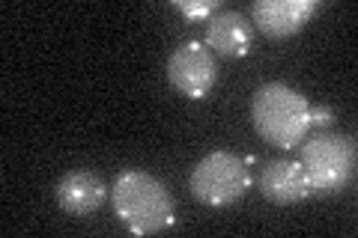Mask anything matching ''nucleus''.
I'll return each mask as SVG.
<instances>
[{"instance_id": "nucleus-7", "label": "nucleus", "mask_w": 358, "mask_h": 238, "mask_svg": "<svg viewBox=\"0 0 358 238\" xmlns=\"http://www.w3.org/2000/svg\"><path fill=\"white\" fill-rule=\"evenodd\" d=\"M54 200L66 214H75V218H84V214H93L105 206L108 200V185L90 170H72V173H63L54 185Z\"/></svg>"}, {"instance_id": "nucleus-6", "label": "nucleus", "mask_w": 358, "mask_h": 238, "mask_svg": "<svg viewBox=\"0 0 358 238\" xmlns=\"http://www.w3.org/2000/svg\"><path fill=\"white\" fill-rule=\"evenodd\" d=\"M317 9H320L317 0H257L251 15H254V24L266 36L284 39L305 27Z\"/></svg>"}, {"instance_id": "nucleus-1", "label": "nucleus", "mask_w": 358, "mask_h": 238, "mask_svg": "<svg viewBox=\"0 0 358 238\" xmlns=\"http://www.w3.org/2000/svg\"><path fill=\"white\" fill-rule=\"evenodd\" d=\"M110 206L134 235H152L173 223V197L150 173L126 170L110 188Z\"/></svg>"}, {"instance_id": "nucleus-4", "label": "nucleus", "mask_w": 358, "mask_h": 238, "mask_svg": "<svg viewBox=\"0 0 358 238\" xmlns=\"http://www.w3.org/2000/svg\"><path fill=\"white\" fill-rule=\"evenodd\" d=\"M251 185L245 161L233 152H209L192 173V194L206 206H230Z\"/></svg>"}, {"instance_id": "nucleus-2", "label": "nucleus", "mask_w": 358, "mask_h": 238, "mask_svg": "<svg viewBox=\"0 0 358 238\" xmlns=\"http://www.w3.org/2000/svg\"><path fill=\"white\" fill-rule=\"evenodd\" d=\"M251 122L260 137L281 149H293L308 137L310 105L287 84H263L251 98Z\"/></svg>"}, {"instance_id": "nucleus-5", "label": "nucleus", "mask_w": 358, "mask_h": 238, "mask_svg": "<svg viewBox=\"0 0 358 238\" xmlns=\"http://www.w3.org/2000/svg\"><path fill=\"white\" fill-rule=\"evenodd\" d=\"M218 66L215 57L203 42H185L171 54L167 60V77H171L173 89H179L188 98H203L209 96L212 84H215Z\"/></svg>"}, {"instance_id": "nucleus-8", "label": "nucleus", "mask_w": 358, "mask_h": 238, "mask_svg": "<svg viewBox=\"0 0 358 238\" xmlns=\"http://www.w3.org/2000/svg\"><path fill=\"white\" fill-rule=\"evenodd\" d=\"M260 194L268 202L278 206H289L313 194V188L308 182V173L299 161H268L260 173Z\"/></svg>"}, {"instance_id": "nucleus-10", "label": "nucleus", "mask_w": 358, "mask_h": 238, "mask_svg": "<svg viewBox=\"0 0 358 238\" xmlns=\"http://www.w3.org/2000/svg\"><path fill=\"white\" fill-rule=\"evenodd\" d=\"M173 6L185 18H206L209 21L218 13V0H197V3H192V0H173Z\"/></svg>"}, {"instance_id": "nucleus-9", "label": "nucleus", "mask_w": 358, "mask_h": 238, "mask_svg": "<svg viewBox=\"0 0 358 238\" xmlns=\"http://www.w3.org/2000/svg\"><path fill=\"white\" fill-rule=\"evenodd\" d=\"M206 48L221 57H245L251 48V24L236 9H218L206 21Z\"/></svg>"}, {"instance_id": "nucleus-3", "label": "nucleus", "mask_w": 358, "mask_h": 238, "mask_svg": "<svg viewBox=\"0 0 358 238\" xmlns=\"http://www.w3.org/2000/svg\"><path fill=\"white\" fill-rule=\"evenodd\" d=\"M299 164L305 167L313 191L334 194L355 179V140L350 134L326 131L310 140H301Z\"/></svg>"}, {"instance_id": "nucleus-11", "label": "nucleus", "mask_w": 358, "mask_h": 238, "mask_svg": "<svg viewBox=\"0 0 358 238\" xmlns=\"http://www.w3.org/2000/svg\"><path fill=\"white\" fill-rule=\"evenodd\" d=\"M310 122L329 126V122H331V110H329V107H310Z\"/></svg>"}]
</instances>
